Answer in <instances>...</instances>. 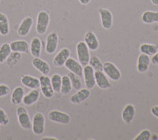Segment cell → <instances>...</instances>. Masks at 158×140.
<instances>
[{"instance_id":"8","label":"cell","mask_w":158,"mask_h":140,"mask_svg":"<svg viewBox=\"0 0 158 140\" xmlns=\"http://www.w3.org/2000/svg\"><path fill=\"white\" fill-rule=\"evenodd\" d=\"M99 14L101 18V25L105 30H109L113 25V15L112 13L106 8H101L99 10Z\"/></svg>"},{"instance_id":"37","label":"cell","mask_w":158,"mask_h":140,"mask_svg":"<svg viewBox=\"0 0 158 140\" xmlns=\"http://www.w3.org/2000/svg\"><path fill=\"white\" fill-rule=\"evenodd\" d=\"M151 113L152 115L154 116L155 117L158 119V106H154L151 109Z\"/></svg>"},{"instance_id":"35","label":"cell","mask_w":158,"mask_h":140,"mask_svg":"<svg viewBox=\"0 0 158 140\" xmlns=\"http://www.w3.org/2000/svg\"><path fill=\"white\" fill-rule=\"evenodd\" d=\"M9 122L10 119L8 117L7 114L6 113V112L2 109H0V124L6 126L9 124Z\"/></svg>"},{"instance_id":"43","label":"cell","mask_w":158,"mask_h":140,"mask_svg":"<svg viewBox=\"0 0 158 140\" xmlns=\"http://www.w3.org/2000/svg\"><path fill=\"white\" fill-rule=\"evenodd\" d=\"M0 1H1V0H0Z\"/></svg>"},{"instance_id":"18","label":"cell","mask_w":158,"mask_h":140,"mask_svg":"<svg viewBox=\"0 0 158 140\" xmlns=\"http://www.w3.org/2000/svg\"><path fill=\"white\" fill-rule=\"evenodd\" d=\"M40 93L38 89H32V91L24 95L22 103L25 106H30L37 103L40 99Z\"/></svg>"},{"instance_id":"30","label":"cell","mask_w":158,"mask_h":140,"mask_svg":"<svg viewBox=\"0 0 158 140\" xmlns=\"http://www.w3.org/2000/svg\"><path fill=\"white\" fill-rule=\"evenodd\" d=\"M21 59H22V53L12 51L6 59V63L10 68H14Z\"/></svg>"},{"instance_id":"36","label":"cell","mask_w":158,"mask_h":140,"mask_svg":"<svg viewBox=\"0 0 158 140\" xmlns=\"http://www.w3.org/2000/svg\"><path fill=\"white\" fill-rule=\"evenodd\" d=\"M10 89L7 85L0 84V98L6 96L10 93Z\"/></svg>"},{"instance_id":"7","label":"cell","mask_w":158,"mask_h":140,"mask_svg":"<svg viewBox=\"0 0 158 140\" xmlns=\"http://www.w3.org/2000/svg\"><path fill=\"white\" fill-rule=\"evenodd\" d=\"M48 119L52 122L61 124H68L70 122V116L68 113L59 110H52L48 113Z\"/></svg>"},{"instance_id":"14","label":"cell","mask_w":158,"mask_h":140,"mask_svg":"<svg viewBox=\"0 0 158 140\" xmlns=\"http://www.w3.org/2000/svg\"><path fill=\"white\" fill-rule=\"evenodd\" d=\"M90 95H91V92H90L89 89L81 88V89H79L78 91L72 95L71 98H70V102L73 104H80L86 99H88Z\"/></svg>"},{"instance_id":"34","label":"cell","mask_w":158,"mask_h":140,"mask_svg":"<svg viewBox=\"0 0 158 140\" xmlns=\"http://www.w3.org/2000/svg\"><path fill=\"white\" fill-rule=\"evenodd\" d=\"M135 140H149L151 139V132L149 130L144 129L135 138Z\"/></svg>"},{"instance_id":"38","label":"cell","mask_w":158,"mask_h":140,"mask_svg":"<svg viewBox=\"0 0 158 140\" xmlns=\"http://www.w3.org/2000/svg\"><path fill=\"white\" fill-rule=\"evenodd\" d=\"M151 62L153 63V65H158V51L153 55L152 58H151Z\"/></svg>"},{"instance_id":"20","label":"cell","mask_w":158,"mask_h":140,"mask_svg":"<svg viewBox=\"0 0 158 140\" xmlns=\"http://www.w3.org/2000/svg\"><path fill=\"white\" fill-rule=\"evenodd\" d=\"M32 64L36 69H37L43 75H48L50 72V65L47 61H44L40 58H34L32 61Z\"/></svg>"},{"instance_id":"42","label":"cell","mask_w":158,"mask_h":140,"mask_svg":"<svg viewBox=\"0 0 158 140\" xmlns=\"http://www.w3.org/2000/svg\"><path fill=\"white\" fill-rule=\"evenodd\" d=\"M0 125H1V124H0Z\"/></svg>"},{"instance_id":"16","label":"cell","mask_w":158,"mask_h":140,"mask_svg":"<svg viewBox=\"0 0 158 140\" xmlns=\"http://www.w3.org/2000/svg\"><path fill=\"white\" fill-rule=\"evenodd\" d=\"M70 57V51L68 48H63L59 50V53L56 55L53 60V65L56 67H62L64 65L65 62L67 61Z\"/></svg>"},{"instance_id":"22","label":"cell","mask_w":158,"mask_h":140,"mask_svg":"<svg viewBox=\"0 0 158 140\" xmlns=\"http://www.w3.org/2000/svg\"><path fill=\"white\" fill-rule=\"evenodd\" d=\"M22 84L29 89H38L40 88V80L30 75H22L21 78Z\"/></svg>"},{"instance_id":"31","label":"cell","mask_w":158,"mask_h":140,"mask_svg":"<svg viewBox=\"0 0 158 140\" xmlns=\"http://www.w3.org/2000/svg\"><path fill=\"white\" fill-rule=\"evenodd\" d=\"M51 79V83L54 92L56 93H60L61 90V84H62V76L59 74H53L52 76Z\"/></svg>"},{"instance_id":"27","label":"cell","mask_w":158,"mask_h":140,"mask_svg":"<svg viewBox=\"0 0 158 140\" xmlns=\"http://www.w3.org/2000/svg\"><path fill=\"white\" fill-rule=\"evenodd\" d=\"M73 87L71 84V81L67 75H65L62 76V84L60 93L63 95H67L71 92Z\"/></svg>"},{"instance_id":"21","label":"cell","mask_w":158,"mask_h":140,"mask_svg":"<svg viewBox=\"0 0 158 140\" xmlns=\"http://www.w3.org/2000/svg\"><path fill=\"white\" fill-rule=\"evenodd\" d=\"M136 110L134 105L127 104L123 108L122 112V119L126 124H131L134 120Z\"/></svg>"},{"instance_id":"3","label":"cell","mask_w":158,"mask_h":140,"mask_svg":"<svg viewBox=\"0 0 158 140\" xmlns=\"http://www.w3.org/2000/svg\"><path fill=\"white\" fill-rule=\"evenodd\" d=\"M76 52L78 61L81 63L82 66L89 65V61L90 59L89 49L87 47L86 43L85 42H79L76 46Z\"/></svg>"},{"instance_id":"5","label":"cell","mask_w":158,"mask_h":140,"mask_svg":"<svg viewBox=\"0 0 158 140\" xmlns=\"http://www.w3.org/2000/svg\"><path fill=\"white\" fill-rule=\"evenodd\" d=\"M40 88L42 95L46 99H52L54 96V90L52 88L50 77L48 75H43L40 77Z\"/></svg>"},{"instance_id":"19","label":"cell","mask_w":158,"mask_h":140,"mask_svg":"<svg viewBox=\"0 0 158 140\" xmlns=\"http://www.w3.org/2000/svg\"><path fill=\"white\" fill-rule=\"evenodd\" d=\"M151 62V59L149 55L145 54H141L138 56V61H137V70L140 73H144L149 69V64Z\"/></svg>"},{"instance_id":"28","label":"cell","mask_w":158,"mask_h":140,"mask_svg":"<svg viewBox=\"0 0 158 140\" xmlns=\"http://www.w3.org/2000/svg\"><path fill=\"white\" fill-rule=\"evenodd\" d=\"M141 53L146 55L153 56L158 51V47L156 45L150 44V43H142L139 47Z\"/></svg>"},{"instance_id":"26","label":"cell","mask_w":158,"mask_h":140,"mask_svg":"<svg viewBox=\"0 0 158 140\" xmlns=\"http://www.w3.org/2000/svg\"><path fill=\"white\" fill-rule=\"evenodd\" d=\"M10 33L9 19L4 14L0 12V35L7 36Z\"/></svg>"},{"instance_id":"12","label":"cell","mask_w":158,"mask_h":140,"mask_svg":"<svg viewBox=\"0 0 158 140\" xmlns=\"http://www.w3.org/2000/svg\"><path fill=\"white\" fill-rule=\"evenodd\" d=\"M65 67L73 73L76 74L78 76H83V68L82 65L79 61H76L74 58H69L67 60V61L64 64Z\"/></svg>"},{"instance_id":"15","label":"cell","mask_w":158,"mask_h":140,"mask_svg":"<svg viewBox=\"0 0 158 140\" xmlns=\"http://www.w3.org/2000/svg\"><path fill=\"white\" fill-rule=\"evenodd\" d=\"M32 25H33V20L31 17H26L24 18L17 31L18 36H22V37L27 36L30 33Z\"/></svg>"},{"instance_id":"6","label":"cell","mask_w":158,"mask_h":140,"mask_svg":"<svg viewBox=\"0 0 158 140\" xmlns=\"http://www.w3.org/2000/svg\"><path fill=\"white\" fill-rule=\"evenodd\" d=\"M103 72L112 81H118L121 78V72L118 67L112 62L107 61L104 63Z\"/></svg>"},{"instance_id":"17","label":"cell","mask_w":158,"mask_h":140,"mask_svg":"<svg viewBox=\"0 0 158 140\" xmlns=\"http://www.w3.org/2000/svg\"><path fill=\"white\" fill-rule=\"evenodd\" d=\"M10 46L12 51L22 53H22L27 54L29 52V44L25 40H15L10 43Z\"/></svg>"},{"instance_id":"13","label":"cell","mask_w":158,"mask_h":140,"mask_svg":"<svg viewBox=\"0 0 158 140\" xmlns=\"http://www.w3.org/2000/svg\"><path fill=\"white\" fill-rule=\"evenodd\" d=\"M85 43H86L87 47L92 51H97L100 47V43L95 33L92 31L87 32L85 35Z\"/></svg>"},{"instance_id":"9","label":"cell","mask_w":158,"mask_h":140,"mask_svg":"<svg viewBox=\"0 0 158 140\" xmlns=\"http://www.w3.org/2000/svg\"><path fill=\"white\" fill-rule=\"evenodd\" d=\"M95 71L89 65H87L83 68V76L85 80V85L86 88L91 90L94 88L96 85L95 80Z\"/></svg>"},{"instance_id":"2","label":"cell","mask_w":158,"mask_h":140,"mask_svg":"<svg viewBox=\"0 0 158 140\" xmlns=\"http://www.w3.org/2000/svg\"><path fill=\"white\" fill-rule=\"evenodd\" d=\"M16 113L19 125L23 129H32V120H31L30 116H29L27 110L23 106H19L17 108Z\"/></svg>"},{"instance_id":"11","label":"cell","mask_w":158,"mask_h":140,"mask_svg":"<svg viewBox=\"0 0 158 140\" xmlns=\"http://www.w3.org/2000/svg\"><path fill=\"white\" fill-rule=\"evenodd\" d=\"M96 84L99 88L102 90H107L111 88V84L110 83L108 77L105 75L103 71H95Z\"/></svg>"},{"instance_id":"10","label":"cell","mask_w":158,"mask_h":140,"mask_svg":"<svg viewBox=\"0 0 158 140\" xmlns=\"http://www.w3.org/2000/svg\"><path fill=\"white\" fill-rule=\"evenodd\" d=\"M59 44V36L56 33H52L47 36L45 50L48 54H52L57 50Z\"/></svg>"},{"instance_id":"32","label":"cell","mask_w":158,"mask_h":140,"mask_svg":"<svg viewBox=\"0 0 158 140\" xmlns=\"http://www.w3.org/2000/svg\"><path fill=\"white\" fill-rule=\"evenodd\" d=\"M67 76L70 78V81H71V84L72 87L75 90H79V89H81L82 88V84H81V80L80 76H77L76 74L73 73V72H68Z\"/></svg>"},{"instance_id":"40","label":"cell","mask_w":158,"mask_h":140,"mask_svg":"<svg viewBox=\"0 0 158 140\" xmlns=\"http://www.w3.org/2000/svg\"><path fill=\"white\" fill-rule=\"evenodd\" d=\"M58 138H55V137H44L43 138H42V140H57Z\"/></svg>"},{"instance_id":"23","label":"cell","mask_w":158,"mask_h":140,"mask_svg":"<svg viewBox=\"0 0 158 140\" xmlns=\"http://www.w3.org/2000/svg\"><path fill=\"white\" fill-rule=\"evenodd\" d=\"M42 50V42L38 37L32 38L29 47V51L34 58H39L41 54Z\"/></svg>"},{"instance_id":"29","label":"cell","mask_w":158,"mask_h":140,"mask_svg":"<svg viewBox=\"0 0 158 140\" xmlns=\"http://www.w3.org/2000/svg\"><path fill=\"white\" fill-rule=\"evenodd\" d=\"M12 52L9 43H4L0 47V64L5 62Z\"/></svg>"},{"instance_id":"39","label":"cell","mask_w":158,"mask_h":140,"mask_svg":"<svg viewBox=\"0 0 158 140\" xmlns=\"http://www.w3.org/2000/svg\"><path fill=\"white\" fill-rule=\"evenodd\" d=\"M78 1L80 2V3H81V4L85 6V5H88V4L90 2V1H91V0H78Z\"/></svg>"},{"instance_id":"4","label":"cell","mask_w":158,"mask_h":140,"mask_svg":"<svg viewBox=\"0 0 158 140\" xmlns=\"http://www.w3.org/2000/svg\"><path fill=\"white\" fill-rule=\"evenodd\" d=\"M45 117L40 112H38L33 116L32 120V132L36 135H40L44 132Z\"/></svg>"},{"instance_id":"33","label":"cell","mask_w":158,"mask_h":140,"mask_svg":"<svg viewBox=\"0 0 158 140\" xmlns=\"http://www.w3.org/2000/svg\"><path fill=\"white\" fill-rule=\"evenodd\" d=\"M89 65L94 68V71H103V65L104 63L97 58V56H94L90 58L89 61Z\"/></svg>"},{"instance_id":"24","label":"cell","mask_w":158,"mask_h":140,"mask_svg":"<svg viewBox=\"0 0 158 140\" xmlns=\"http://www.w3.org/2000/svg\"><path fill=\"white\" fill-rule=\"evenodd\" d=\"M25 95V91L22 87H17L14 89L11 95V103L14 105H20L22 103Z\"/></svg>"},{"instance_id":"41","label":"cell","mask_w":158,"mask_h":140,"mask_svg":"<svg viewBox=\"0 0 158 140\" xmlns=\"http://www.w3.org/2000/svg\"><path fill=\"white\" fill-rule=\"evenodd\" d=\"M151 2L155 6H158V0H151Z\"/></svg>"},{"instance_id":"1","label":"cell","mask_w":158,"mask_h":140,"mask_svg":"<svg viewBox=\"0 0 158 140\" xmlns=\"http://www.w3.org/2000/svg\"><path fill=\"white\" fill-rule=\"evenodd\" d=\"M50 24V15L47 11L41 10L38 13L36 19V31L39 35L46 33Z\"/></svg>"},{"instance_id":"25","label":"cell","mask_w":158,"mask_h":140,"mask_svg":"<svg viewBox=\"0 0 158 140\" xmlns=\"http://www.w3.org/2000/svg\"><path fill=\"white\" fill-rule=\"evenodd\" d=\"M142 20L145 24H153L158 22V12L156 11H145L142 15Z\"/></svg>"}]
</instances>
